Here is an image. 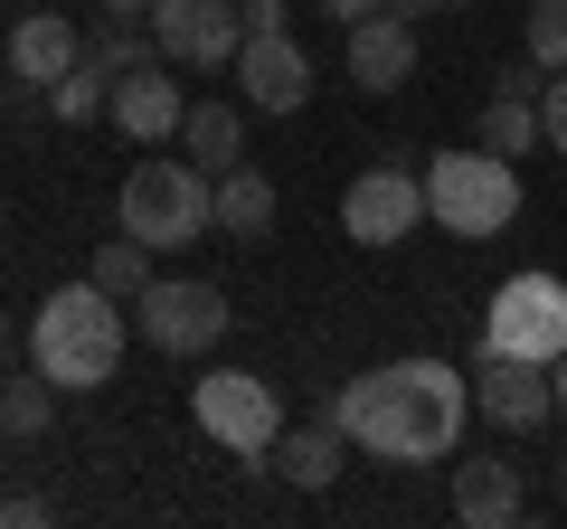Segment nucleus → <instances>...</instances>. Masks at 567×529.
<instances>
[{
  "label": "nucleus",
  "instance_id": "nucleus-1",
  "mask_svg": "<svg viewBox=\"0 0 567 529\" xmlns=\"http://www.w3.org/2000/svg\"><path fill=\"white\" fill-rule=\"evenodd\" d=\"M331 416L379 464H454L464 416H473V378L454 360H388V369H360L331 397Z\"/></svg>",
  "mask_w": 567,
  "mask_h": 529
},
{
  "label": "nucleus",
  "instance_id": "nucleus-2",
  "mask_svg": "<svg viewBox=\"0 0 567 529\" xmlns=\"http://www.w3.org/2000/svg\"><path fill=\"white\" fill-rule=\"evenodd\" d=\"M123 341H133V312L85 274V284H58L39 312H29V369L58 378V397H95L123 369Z\"/></svg>",
  "mask_w": 567,
  "mask_h": 529
},
{
  "label": "nucleus",
  "instance_id": "nucleus-3",
  "mask_svg": "<svg viewBox=\"0 0 567 529\" xmlns=\"http://www.w3.org/2000/svg\"><path fill=\"white\" fill-rule=\"evenodd\" d=\"M123 237H142L152 256H181V246L218 237V170L199 162H133L123 180Z\"/></svg>",
  "mask_w": 567,
  "mask_h": 529
},
{
  "label": "nucleus",
  "instance_id": "nucleus-4",
  "mask_svg": "<svg viewBox=\"0 0 567 529\" xmlns=\"http://www.w3.org/2000/svg\"><path fill=\"white\" fill-rule=\"evenodd\" d=\"M425 218L445 227V237H502L511 218H520V170L502 162V152L464 143V152H435L425 162Z\"/></svg>",
  "mask_w": 567,
  "mask_h": 529
},
{
  "label": "nucleus",
  "instance_id": "nucleus-5",
  "mask_svg": "<svg viewBox=\"0 0 567 529\" xmlns=\"http://www.w3.org/2000/svg\"><path fill=\"white\" fill-rule=\"evenodd\" d=\"M227 322H237L227 293L199 284V274H152V284L133 293V331L162 350V360H208V350L227 341Z\"/></svg>",
  "mask_w": 567,
  "mask_h": 529
},
{
  "label": "nucleus",
  "instance_id": "nucleus-6",
  "mask_svg": "<svg viewBox=\"0 0 567 529\" xmlns=\"http://www.w3.org/2000/svg\"><path fill=\"white\" fill-rule=\"evenodd\" d=\"M189 416H199L208 445H227L237 464H265L284 435V407H275V387L256 378V369H208L199 387H189Z\"/></svg>",
  "mask_w": 567,
  "mask_h": 529
},
{
  "label": "nucleus",
  "instance_id": "nucleus-7",
  "mask_svg": "<svg viewBox=\"0 0 567 529\" xmlns=\"http://www.w3.org/2000/svg\"><path fill=\"white\" fill-rule=\"evenodd\" d=\"M483 350L558 369V350H567V284L558 274H511V284L492 293V312H483Z\"/></svg>",
  "mask_w": 567,
  "mask_h": 529
},
{
  "label": "nucleus",
  "instance_id": "nucleus-8",
  "mask_svg": "<svg viewBox=\"0 0 567 529\" xmlns=\"http://www.w3.org/2000/svg\"><path fill=\"white\" fill-rule=\"evenodd\" d=\"M341 227H350V246H406L425 227V170H406L398 152L369 162L360 180L341 189Z\"/></svg>",
  "mask_w": 567,
  "mask_h": 529
},
{
  "label": "nucleus",
  "instance_id": "nucleus-9",
  "mask_svg": "<svg viewBox=\"0 0 567 529\" xmlns=\"http://www.w3.org/2000/svg\"><path fill=\"white\" fill-rule=\"evenodd\" d=\"M152 48L171 66H237L246 0H152Z\"/></svg>",
  "mask_w": 567,
  "mask_h": 529
},
{
  "label": "nucleus",
  "instance_id": "nucleus-10",
  "mask_svg": "<svg viewBox=\"0 0 567 529\" xmlns=\"http://www.w3.org/2000/svg\"><path fill=\"white\" fill-rule=\"evenodd\" d=\"M548 407H558L548 360H502V350H483V360H473V416H492L502 435L548 426Z\"/></svg>",
  "mask_w": 567,
  "mask_h": 529
},
{
  "label": "nucleus",
  "instance_id": "nucleus-11",
  "mask_svg": "<svg viewBox=\"0 0 567 529\" xmlns=\"http://www.w3.org/2000/svg\"><path fill=\"white\" fill-rule=\"evenodd\" d=\"M312 95V58L293 48V29H256L237 48V104L246 114H303Z\"/></svg>",
  "mask_w": 567,
  "mask_h": 529
},
{
  "label": "nucleus",
  "instance_id": "nucleus-12",
  "mask_svg": "<svg viewBox=\"0 0 567 529\" xmlns=\"http://www.w3.org/2000/svg\"><path fill=\"white\" fill-rule=\"evenodd\" d=\"M114 133H133V143H181V123H189V95L171 85V58L133 66V76H114Z\"/></svg>",
  "mask_w": 567,
  "mask_h": 529
},
{
  "label": "nucleus",
  "instance_id": "nucleus-13",
  "mask_svg": "<svg viewBox=\"0 0 567 529\" xmlns=\"http://www.w3.org/2000/svg\"><path fill=\"white\" fill-rule=\"evenodd\" d=\"M406 76H416V20H398V10L350 20V85L360 95H398Z\"/></svg>",
  "mask_w": 567,
  "mask_h": 529
},
{
  "label": "nucleus",
  "instance_id": "nucleus-14",
  "mask_svg": "<svg viewBox=\"0 0 567 529\" xmlns=\"http://www.w3.org/2000/svg\"><path fill=\"white\" fill-rule=\"evenodd\" d=\"M85 29L66 20V10H20V29H10V85H58L66 66H85Z\"/></svg>",
  "mask_w": 567,
  "mask_h": 529
},
{
  "label": "nucleus",
  "instance_id": "nucleus-15",
  "mask_svg": "<svg viewBox=\"0 0 567 529\" xmlns=\"http://www.w3.org/2000/svg\"><path fill=\"white\" fill-rule=\"evenodd\" d=\"M520 510H529V483H520V464H511V454H473V464H454V520L511 529Z\"/></svg>",
  "mask_w": 567,
  "mask_h": 529
},
{
  "label": "nucleus",
  "instance_id": "nucleus-16",
  "mask_svg": "<svg viewBox=\"0 0 567 529\" xmlns=\"http://www.w3.org/2000/svg\"><path fill=\"white\" fill-rule=\"evenodd\" d=\"M265 464H275L293 491H331V483H341V464H350V435H341V416H322V426H284Z\"/></svg>",
  "mask_w": 567,
  "mask_h": 529
},
{
  "label": "nucleus",
  "instance_id": "nucleus-17",
  "mask_svg": "<svg viewBox=\"0 0 567 529\" xmlns=\"http://www.w3.org/2000/svg\"><path fill=\"white\" fill-rule=\"evenodd\" d=\"M275 180H265L256 162H237V170H218V237L227 246H256V237H275Z\"/></svg>",
  "mask_w": 567,
  "mask_h": 529
},
{
  "label": "nucleus",
  "instance_id": "nucleus-18",
  "mask_svg": "<svg viewBox=\"0 0 567 529\" xmlns=\"http://www.w3.org/2000/svg\"><path fill=\"white\" fill-rule=\"evenodd\" d=\"M181 152H189L199 170H237V162H246V114H237V104H189Z\"/></svg>",
  "mask_w": 567,
  "mask_h": 529
},
{
  "label": "nucleus",
  "instance_id": "nucleus-19",
  "mask_svg": "<svg viewBox=\"0 0 567 529\" xmlns=\"http://www.w3.org/2000/svg\"><path fill=\"white\" fill-rule=\"evenodd\" d=\"M473 143L502 152V162L539 152V104H529V95H492V104H483V123H473Z\"/></svg>",
  "mask_w": 567,
  "mask_h": 529
},
{
  "label": "nucleus",
  "instance_id": "nucleus-20",
  "mask_svg": "<svg viewBox=\"0 0 567 529\" xmlns=\"http://www.w3.org/2000/svg\"><path fill=\"white\" fill-rule=\"evenodd\" d=\"M104 104H114V66L85 48V66H66V76L48 85V114H58V123H95Z\"/></svg>",
  "mask_w": 567,
  "mask_h": 529
},
{
  "label": "nucleus",
  "instance_id": "nucleus-21",
  "mask_svg": "<svg viewBox=\"0 0 567 529\" xmlns=\"http://www.w3.org/2000/svg\"><path fill=\"white\" fill-rule=\"evenodd\" d=\"M95 284L114 293V303H133V293L152 284V246H142V237H104L95 246Z\"/></svg>",
  "mask_w": 567,
  "mask_h": 529
},
{
  "label": "nucleus",
  "instance_id": "nucleus-22",
  "mask_svg": "<svg viewBox=\"0 0 567 529\" xmlns=\"http://www.w3.org/2000/svg\"><path fill=\"white\" fill-rule=\"evenodd\" d=\"M520 48L548 66V76H567V0H529V20H520Z\"/></svg>",
  "mask_w": 567,
  "mask_h": 529
},
{
  "label": "nucleus",
  "instance_id": "nucleus-23",
  "mask_svg": "<svg viewBox=\"0 0 567 529\" xmlns=\"http://www.w3.org/2000/svg\"><path fill=\"white\" fill-rule=\"evenodd\" d=\"M48 416H58V378H10V416H0V435H48Z\"/></svg>",
  "mask_w": 567,
  "mask_h": 529
},
{
  "label": "nucleus",
  "instance_id": "nucleus-24",
  "mask_svg": "<svg viewBox=\"0 0 567 529\" xmlns=\"http://www.w3.org/2000/svg\"><path fill=\"white\" fill-rule=\"evenodd\" d=\"M539 143L567 162V76H548V95H539Z\"/></svg>",
  "mask_w": 567,
  "mask_h": 529
},
{
  "label": "nucleus",
  "instance_id": "nucleus-25",
  "mask_svg": "<svg viewBox=\"0 0 567 529\" xmlns=\"http://www.w3.org/2000/svg\"><path fill=\"white\" fill-rule=\"evenodd\" d=\"M293 20V0H246V39H256V29H284Z\"/></svg>",
  "mask_w": 567,
  "mask_h": 529
},
{
  "label": "nucleus",
  "instance_id": "nucleus-26",
  "mask_svg": "<svg viewBox=\"0 0 567 529\" xmlns=\"http://www.w3.org/2000/svg\"><path fill=\"white\" fill-rule=\"evenodd\" d=\"M85 10H95V20H142L152 29V0H85Z\"/></svg>",
  "mask_w": 567,
  "mask_h": 529
},
{
  "label": "nucleus",
  "instance_id": "nucleus-27",
  "mask_svg": "<svg viewBox=\"0 0 567 529\" xmlns=\"http://www.w3.org/2000/svg\"><path fill=\"white\" fill-rule=\"evenodd\" d=\"M10 520H48V501H29V491H0V529Z\"/></svg>",
  "mask_w": 567,
  "mask_h": 529
},
{
  "label": "nucleus",
  "instance_id": "nucleus-28",
  "mask_svg": "<svg viewBox=\"0 0 567 529\" xmlns=\"http://www.w3.org/2000/svg\"><path fill=\"white\" fill-rule=\"evenodd\" d=\"M445 10H473V0H398V20H445Z\"/></svg>",
  "mask_w": 567,
  "mask_h": 529
},
{
  "label": "nucleus",
  "instance_id": "nucleus-29",
  "mask_svg": "<svg viewBox=\"0 0 567 529\" xmlns=\"http://www.w3.org/2000/svg\"><path fill=\"white\" fill-rule=\"evenodd\" d=\"M331 20H369V10H398V0H322Z\"/></svg>",
  "mask_w": 567,
  "mask_h": 529
},
{
  "label": "nucleus",
  "instance_id": "nucleus-30",
  "mask_svg": "<svg viewBox=\"0 0 567 529\" xmlns=\"http://www.w3.org/2000/svg\"><path fill=\"white\" fill-rule=\"evenodd\" d=\"M548 378H558V416H567V350H558V369H548Z\"/></svg>",
  "mask_w": 567,
  "mask_h": 529
},
{
  "label": "nucleus",
  "instance_id": "nucleus-31",
  "mask_svg": "<svg viewBox=\"0 0 567 529\" xmlns=\"http://www.w3.org/2000/svg\"><path fill=\"white\" fill-rule=\"evenodd\" d=\"M0 416H10V378H0Z\"/></svg>",
  "mask_w": 567,
  "mask_h": 529
},
{
  "label": "nucleus",
  "instance_id": "nucleus-32",
  "mask_svg": "<svg viewBox=\"0 0 567 529\" xmlns=\"http://www.w3.org/2000/svg\"><path fill=\"white\" fill-rule=\"evenodd\" d=\"M558 491H567V454H558Z\"/></svg>",
  "mask_w": 567,
  "mask_h": 529
},
{
  "label": "nucleus",
  "instance_id": "nucleus-33",
  "mask_svg": "<svg viewBox=\"0 0 567 529\" xmlns=\"http://www.w3.org/2000/svg\"><path fill=\"white\" fill-rule=\"evenodd\" d=\"M0 341H10V312H0Z\"/></svg>",
  "mask_w": 567,
  "mask_h": 529
}]
</instances>
